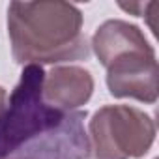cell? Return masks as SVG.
<instances>
[{
    "mask_svg": "<svg viewBox=\"0 0 159 159\" xmlns=\"http://www.w3.org/2000/svg\"><path fill=\"white\" fill-rule=\"evenodd\" d=\"M8 34L17 64H60L90 56L83 13L69 2H11Z\"/></svg>",
    "mask_w": 159,
    "mask_h": 159,
    "instance_id": "cell-2",
    "label": "cell"
},
{
    "mask_svg": "<svg viewBox=\"0 0 159 159\" xmlns=\"http://www.w3.org/2000/svg\"><path fill=\"white\" fill-rule=\"evenodd\" d=\"M6 103H8V94H6V90H4L2 86H0V112L4 111Z\"/></svg>",
    "mask_w": 159,
    "mask_h": 159,
    "instance_id": "cell-7",
    "label": "cell"
},
{
    "mask_svg": "<svg viewBox=\"0 0 159 159\" xmlns=\"http://www.w3.org/2000/svg\"><path fill=\"white\" fill-rule=\"evenodd\" d=\"M45 71L25 66L0 112V159H88L86 111L64 112L41 98Z\"/></svg>",
    "mask_w": 159,
    "mask_h": 159,
    "instance_id": "cell-1",
    "label": "cell"
},
{
    "mask_svg": "<svg viewBox=\"0 0 159 159\" xmlns=\"http://www.w3.org/2000/svg\"><path fill=\"white\" fill-rule=\"evenodd\" d=\"M122 10H125V11H129V13H133V15H137V17H142V13H144V8H146V2H120L118 4Z\"/></svg>",
    "mask_w": 159,
    "mask_h": 159,
    "instance_id": "cell-6",
    "label": "cell"
},
{
    "mask_svg": "<svg viewBox=\"0 0 159 159\" xmlns=\"http://www.w3.org/2000/svg\"><path fill=\"white\" fill-rule=\"evenodd\" d=\"M155 139L153 120L129 105H107L90 120V150L96 159H139Z\"/></svg>",
    "mask_w": 159,
    "mask_h": 159,
    "instance_id": "cell-4",
    "label": "cell"
},
{
    "mask_svg": "<svg viewBox=\"0 0 159 159\" xmlns=\"http://www.w3.org/2000/svg\"><path fill=\"white\" fill-rule=\"evenodd\" d=\"M92 49L107 69L111 96L150 105L157 101L155 51L139 26L120 19L105 21L92 38Z\"/></svg>",
    "mask_w": 159,
    "mask_h": 159,
    "instance_id": "cell-3",
    "label": "cell"
},
{
    "mask_svg": "<svg viewBox=\"0 0 159 159\" xmlns=\"http://www.w3.org/2000/svg\"><path fill=\"white\" fill-rule=\"evenodd\" d=\"M94 92V77L79 66H58L45 73L41 98L49 107L64 112L77 111L88 103Z\"/></svg>",
    "mask_w": 159,
    "mask_h": 159,
    "instance_id": "cell-5",
    "label": "cell"
}]
</instances>
